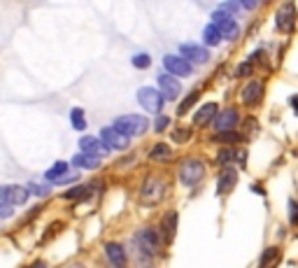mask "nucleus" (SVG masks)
I'll return each mask as SVG.
<instances>
[{
  "instance_id": "f257e3e1",
  "label": "nucleus",
  "mask_w": 298,
  "mask_h": 268,
  "mask_svg": "<svg viewBox=\"0 0 298 268\" xmlns=\"http://www.w3.org/2000/svg\"><path fill=\"white\" fill-rule=\"evenodd\" d=\"M112 126H115L117 131H121L123 135L135 138V135H142V133L149 129V122L140 115H123V117H117Z\"/></svg>"
},
{
  "instance_id": "f03ea898",
  "label": "nucleus",
  "mask_w": 298,
  "mask_h": 268,
  "mask_svg": "<svg viewBox=\"0 0 298 268\" xmlns=\"http://www.w3.org/2000/svg\"><path fill=\"white\" fill-rule=\"evenodd\" d=\"M205 177V163L198 159H186L179 166V182L184 187H196Z\"/></svg>"
},
{
  "instance_id": "7ed1b4c3",
  "label": "nucleus",
  "mask_w": 298,
  "mask_h": 268,
  "mask_svg": "<svg viewBox=\"0 0 298 268\" xmlns=\"http://www.w3.org/2000/svg\"><path fill=\"white\" fill-rule=\"evenodd\" d=\"M163 194H166V182L161 177H147L142 189H140V199L145 205H156L163 199Z\"/></svg>"
},
{
  "instance_id": "20e7f679",
  "label": "nucleus",
  "mask_w": 298,
  "mask_h": 268,
  "mask_svg": "<svg viewBox=\"0 0 298 268\" xmlns=\"http://www.w3.org/2000/svg\"><path fill=\"white\" fill-rule=\"evenodd\" d=\"M163 93L161 89H154V86H142L138 89V103L140 107H145L147 112H152V115H159L161 107H163Z\"/></svg>"
},
{
  "instance_id": "39448f33",
  "label": "nucleus",
  "mask_w": 298,
  "mask_h": 268,
  "mask_svg": "<svg viewBox=\"0 0 298 268\" xmlns=\"http://www.w3.org/2000/svg\"><path fill=\"white\" fill-rule=\"evenodd\" d=\"M159 233L154 229H142L135 236V247L140 250V257L142 259H152L154 254H156V250H159Z\"/></svg>"
},
{
  "instance_id": "423d86ee",
  "label": "nucleus",
  "mask_w": 298,
  "mask_h": 268,
  "mask_svg": "<svg viewBox=\"0 0 298 268\" xmlns=\"http://www.w3.org/2000/svg\"><path fill=\"white\" fill-rule=\"evenodd\" d=\"M296 21V2L294 0H284L282 7L275 12V28L280 33H289Z\"/></svg>"
},
{
  "instance_id": "0eeeda50",
  "label": "nucleus",
  "mask_w": 298,
  "mask_h": 268,
  "mask_svg": "<svg viewBox=\"0 0 298 268\" xmlns=\"http://www.w3.org/2000/svg\"><path fill=\"white\" fill-rule=\"evenodd\" d=\"M163 68L175 77H189L193 72V63L186 61L184 56H175V54H166L163 56Z\"/></svg>"
},
{
  "instance_id": "6e6552de",
  "label": "nucleus",
  "mask_w": 298,
  "mask_h": 268,
  "mask_svg": "<svg viewBox=\"0 0 298 268\" xmlns=\"http://www.w3.org/2000/svg\"><path fill=\"white\" fill-rule=\"evenodd\" d=\"M28 187H19V184H5L0 187V201L9 203V205H23L28 201Z\"/></svg>"
},
{
  "instance_id": "1a4fd4ad",
  "label": "nucleus",
  "mask_w": 298,
  "mask_h": 268,
  "mask_svg": "<svg viewBox=\"0 0 298 268\" xmlns=\"http://www.w3.org/2000/svg\"><path fill=\"white\" fill-rule=\"evenodd\" d=\"M100 140H103L110 149H126L130 142L128 135H123L121 131H117L115 126H105V129L100 131Z\"/></svg>"
},
{
  "instance_id": "9d476101",
  "label": "nucleus",
  "mask_w": 298,
  "mask_h": 268,
  "mask_svg": "<svg viewBox=\"0 0 298 268\" xmlns=\"http://www.w3.org/2000/svg\"><path fill=\"white\" fill-rule=\"evenodd\" d=\"M159 89L166 100H175L179 96V91H182V84H179V79L175 75L163 72V75H159Z\"/></svg>"
},
{
  "instance_id": "9b49d317",
  "label": "nucleus",
  "mask_w": 298,
  "mask_h": 268,
  "mask_svg": "<svg viewBox=\"0 0 298 268\" xmlns=\"http://www.w3.org/2000/svg\"><path fill=\"white\" fill-rule=\"evenodd\" d=\"M238 122H240V115H238L236 107H229V110H224L219 115L214 117V131L219 133V131H236Z\"/></svg>"
},
{
  "instance_id": "f8f14e48",
  "label": "nucleus",
  "mask_w": 298,
  "mask_h": 268,
  "mask_svg": "<svg viewBox=\"0 0 298 268\" xmlns=\"http://www.w3.org/2000/svg\"><path fill=\"white\" fill-rule=\"evenodd\" d=\"M179 52H182V56L186 59V61H191V63H207V61H210V52H207L205 47H200V45H191V42H186V45L179 47Z\"/></svg>"
},
{
  "instance_id": "ddd939ff",
  "label": "nucleus",
  "mask_w": 298,
  "mask_h": 268,
  "mask_svg": "<svg viewBox=\"0 0 298 268\" xmlns=\"http://www.w3.org/2000/svg\"><path fill=\"white\" fill-rule=\"evenodd\" d=\"M79 149L84 154H93V156H105L110 152V147L100 138H93V135H84V138L79 140Z\"/></svg>"
},
{
  "instance_id": "4468645a",
  "label": "nucleus",
  "mask_w": 298,
  "mask_h": 268,
  "mask_svg": "<svg viewBox=\"0 0 298 268\" xmlns=\"http://www.w3.org/2000/svg\"><path fill=\"white\" fill-rule=\"evenodd\" d=\"M240 98H242L245 105H256V103H261V98H263V84L256 82V79H252L249 84H245L242 93H240Z\"/></svg>"
},
{
  "instance_id": "2eb2a0df",
  "label": "nucleus",
  "mask_w": 298,
  "mask_h": 268,
  "mask_svg": "<svg viewBox=\"0 0 298 268\" xmlns=\"http://www.w3.org/2000/svg\"><path fill=\"white\" fill-rule=\"evenodd\" d=\"M217 115H219V105H217V103H205V105L193 115V126H207L210 122H214Z\"/></svg>"
},
{
  "instance_id": "dca6fc26",
  "label": "nucleus",
  "mask_w": 298,
  "mask_h": 268,
  "mask_svg": "<svg viewBox=\"0 0 298 268\" xmlns=\"http://www.w3.org/2000/svg\"><path fill=\"white\" fill-rule=\"evenodd\" d=\"M238 182V173L231 166H224V170L219 173V180H217V194H229Z\"/></svg>"
},
{
  "instance_id": "f3484780",
  "label": "nucleus",
  "mask_w": 298,
  "mask_h": 268,
  "mask_svg": "<svg viewBox=\"0 0 298 268\" xmlns=\"http://www.w3.org/2000/svg\"><path fill=\"white\" fill-rule=\"evenodd\" d=\"M105 254H107V259H110V264H112L115 268L126 266V252H123V247L119 245V243H107Z\"/></svg>"
},
{
  "instance_id": "a211bd4d",
  "label": "nucleus",
  "mask_w": 298,
  "mask_h": 268,
  "mask_svg": "<svg viewBox=\"0 0 298 268\" xmlns=\"http://www.w3.org/2000/svg\"><path fill=\"white\" fill-rule=\"evenodd\" d=\"M75 168H84V170H96L100 166V156H93V154H84L79 152L72 156V161H70Z\"/></svg>"
},
{
  "instance_id": "6ab92c4d",
  "label": "nucleus",
  "mask_w": 298,
  "mask_h": 268,
  "mask_svg": "<svg viewBox=\"0 0 298 268\" xmlns=\"http://www.w3.org/2000/svg\"><path fill=\"white\" fill-rule=\"evenodd\" d=\"M203 40H205L207 47H217L224 40L222 28H219L217 23H210V26H205V31H203Z\"/></svg>"
},
{
  "instance_id": "aec40b11",
  "label": "nucleus",
  "mask_w": 298,
  "mask_h": 268,
  "mask_svg": "<svg viewBox=\"0 0 298 268\" xmlns=\"http://www.w3.org/2000/svg\"><path fill=\"white\" fill-rule=\"evenodd\" d=\"M177 231V212H168L163 217V240H173Z\"/></svg>"
},
{
  "instance_id": "412c9836",
  "label": "nucleus",
  "mask_w": 298,
  "mask_h": 268,
  "mask_svg": "<svg viewBox=\"0 0 298 268\" xmlns=\"http://www.w3.org/2000/svg\"><path fill=\"white\" fill-rule=\"evenodd\" d=\"M245 161V154L242 152H236L233 147H229V149H222V152L217 154V163L219 166H229V163H233V161Z\"/></svg>"
},
{
  "instance_id": "4be33fe9",
  "label": "nucleus",
  "mask_w": 298,
  "mask_h": 268,
  "mask_svg": "<svg viewBox=\"0 0 298 268\" xmlns=\"http://www.w3.org/2000/svg\"><path fill=\"white\" fill-rule=\"evenodd\" d=\"M219 28H222V35L224 40H236L238 33H240V26H238L236 21H233V16H229V19H224L222 23H217Z\"/></svg>"
},
{
  "instance_id": "5701e85b",
  "label": "nucleus",
  "mask_w": 298,
  "mask_h": 268,
  "mask_svg": "<svg viewBox=\"0 0 298 268\" xmlns=\"http://www.w3.org/2000/svg\"><path fill=\"white\" fill-rule=\"evenodd\" d=\"M70 122L75 131H84L86 129V119H84V110L82 107H72L70 110Z\"/></svg>"
},
{
  "instance_id": "b1692460",
  "label": "nucleus",
  "mask_w": 298,
  "mask_h": 268,
  "mask_svg": "<svg viewBox=\"0 0 298 268\" xmlns=\"http://www.w3.org/2000/svg\"><path fill=\"white\" fill-rule=\"evenodd\" d=\"M65 170H68V163H65V161H56L52 168L45 173V177L49 180V182H56L61 175H65Z\"/></svg>"
},
{
  "instance_id": "393cba45",
  "label": "nucleus",
  "mask_w": 298,
  "mask_h": 268,
  "mask_svg": "<svg viewBox=\"0 0 298 268\" xmlns=\"http://www.w3.org/2000/svg\"><path fill=\"white\" fill-rule=\"evenodd\" d=\"M89 192H91V189L84 187V184H82V187H72V189L65 192V199L68 201H84L86 196H89Z\"/></svg>"
},
{
  "instance_id": "a878e982",
  "label": "nucleus",
  "mask_w": 298,
  "mask_h": 268,
  "mask_svg": "<svg viewBox=\"0 0 298 268\" xmlns=\"http://www.w3.org/2000/svg\"><path fill=\"white\" fill-rule=\"evenodd\" d=\"M214 140H217V142H240L242 135L236 133V131H219V133L214 135Z\"/></svg>"
},
{
  "instance_id": "bb28decb",
  "label": "nucleus",
  "mask_w": 298,
  "mask_h": 268,
  "mask_svg": "<svg viewBox=\"0 0 298 268\" xmlns=\"http://www.w3.org/2000/svg\"><path fill=\"white\" fill-rule=\"evenodd\" d=\"M168 156H170V147L166 145V142H159V145H156L152 152H149V159H154V161L168 159Z\"/></svg>"
},
{
  "instance_id": "cd10ccee",
  "label": "nucleus",
  "mask_w": 298,
  "mask_h": 268,
  "mask_svg": "<svg viewBox=\"0 0 298 268\" xmlns=\"http://www.w3.org/2000/svg\"><path fill=\"white\" fill-rule=\"evenodd\" d=\"M196 100H198V91H191L189 96H186V98L182 100V105L177 107V115H186V112L191 110V105L196 103Z\"/></svg>"
},
{
  "instance_id": "c85d7f7f",
  "label": "nucleus",
  "mask_w": 298,
  "mask_h": 268,
  "mask_svg": "<svg viewBox=\"0 0 298 268\" xmlns=\"http://www.w3.org/2000/svg\"><path fill=\"white\" fill-rule=\"evenodd\" d=\"M133 66H135V68H149V66H152V56H149V54H135V56H133Z\"/></svg>"
},
{
  "instance_id": "c756f323",
  "label": "nucleus",
  "mask_w": 298,
  "mask_h": 268,
  "mask_svg": "<svg viewBox=\"0 0 298 268\" xmlns=\"http://www.w3.org/2000/svg\"><path fill=\"white\" fill-rule=\"evenodd\" d=\"M189 138H191V129H186V126L173 131V140H175V142H186Z\"/></svg>"
},
{
  "instance_id": "7c9ffc66",
  "label": "nucleus",
  "mask_w": 298,
  "mask_h": 268,
  "mask_svg": "<svg viewBox=\"0 0 298 268\" xmlns=\"http://www.w3.org/2000/svg\"><path fill=\"white\" fill-rule=\"evenodd\" d=\"M277 254H280V250H277V247H268L266 252H263V257H261V268L263 266H268V264H270V261H275L277 259Z\"/></svg>"
},
{
  "instance_id": "2f4dec72",
  "label": "nucleus",
  "mask_w": 298,
  "mask_h": 268,
  "mask_svg": "<svg viewBox=\"0 0 298 268\" xmlns=\"http://www.w3.org/2000/svg\"><path fill=\"white\" fill-rule=\"evenodd\" d=\"M28 192L35 194V196H47L49 194V184H38V182H31L28 184Z\"/></svg>"
},
{
  "instance_id": "473e14b6",
  "label": "nucleus",
  "mask_w": 298,
  "mask_h": 268,
  "mask_svg": "<svg viewBox=\"0 0 298 268\" xmlns=\"http://www.w3.org/2000/svg\"><path fill=\"white\" fill-rule=\"evenodd\" d=\"M168 126H170V117H166V115L156 117V122H154V131H156V133H163Z\"/></svg>"
},
{
  "instance_id": "72a5a7b5",
  "label": "nucleus",
  "mask_w": 298,
  "mask_h": 268,
  "mask_svg": "<svg viewBox=\"0 0 298 268\" xmlns=\"http://www.w3.org/2000/svg\"><path fill=\"white\" fill-rule=\"evenodd\" d=\"M252 70H254V63L252 61H245V63H240L236 70V77H249L252 75Z\"/></svg>"
},
{
  "instance_id": "f704fd0d",
  "label": "nucleus",
  "mask_w": 298,
  "mask_h": 268,
  "mask_svg": "<svg viewBox=\"0 0 298 268\" xmlns=\"http://www.w3.org/2000/svg\"><path fill=\"white\" fill-rule=\"evenodd\" d=\"M289 222L298 224V203L294 199H289Z\"/></svg>"
},
{
  "instance_id": "c9c22d12",
  "label": "nucleus",
  "mask_w": 298,
  "mask_h": 268,
  "mask_svg": "<svg viewBox=\"0 0 298 268\" xmlns=\"http://www.w3.org/2000/svg\"><path fill=\"white\" fill-rule=\"evenodd\" d=\"M12 214H14V207L9 205V203H2V201H0V219H7Z\"/></svg>"
},
{
  "instance_id": "e433bc0d",
  "label": "nucleus",
  "mask_w": 298,
  "mask_h": 268,
  "mask_svg": "<svg viewBox=\"0 0 298 268\" xmlns=\"http://www.w3.org/2000/svg\"><path fill=\"white\" fill-rule=\"evenodd\" d=\"M238 7H240V0H238V2H236V0H229V2H224V5H222V9H226L229 14H236Z\"/></svg>"
},
{
  "instance_id": "4c0bfd02",
  "label": "nucleus",
  "mask_w": 298,
  "mask_h": 268,
  "mask_svg": "<svg viewBox=\"0 0 298 268\" xmlns=\"http://www.w3.org/2000/svg\"><path fill=\"white\" fill-rule=\"evenodd\" d=\"M77 180H79V175L72 173V175H61L59 180H56V184H70V182H77Z\"/></svg>"
},
{
  "instance_id": "58836bf2",
  "label": "nucleus",
  "mask_w": 298,
  "mask_h": 268,
  "mask_svg": "<svg viewBox=\"0 0 298 268\" xmlns=\"http://www.w3.org/2000/svg\"><path fill=\"white\" fill-rule=\"evenodd\" d=\"M240 5H242L245 9H254L256 5H259V0H240Z\"/></svg>"
},
{
  "instance_id": "ea45409f",
  "label": "nucleus",
  "mask_w": 298,
  "mask_h": 268,
  "mask_svg": "<svg viewBox=\"0 0 298 268\" xmlns=\"http://www.w3.org/2000/svg\"><path fill=\"white\" fill-rule=\"evenodd\" d=\"M291 105H294V112L298 115V96H291Z\"/></svg>"
}]
</instances>
